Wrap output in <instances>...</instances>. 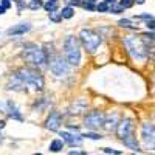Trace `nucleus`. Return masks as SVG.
<instances>
[{
	"instance_id": "obj_1",
	"label": "nucleus",
	"mask_w": 155,
	"mask_h": 155,
	"mask_svg": "<svg viewBox=\"0 0 155 155\" xmlns=\"http://www.w3.org/2000/svg\"><path fill=\"white\" fill-rule=\"evenodd\" d=\"M17 76L23 81L25 85L33 87L34 90H37V92H42L44 87H45L44 76L39 73L37 70H33V68H20L17 71Z\"/></svg>"
},
{
	"instance_id": "obj_2",
	"label": "nucleus",
	"mask_w": 155,
	"mask_h": 155,
	"mask_svg": "<svg viewBox=\"0 0 155 155\" xmlns=\"http://www.w3.org/2000/svg\"><path fill=\"white\" fill-rule=\"evenodd\" d=\"M124 45L129 50V53L132 54V58L143 61L147 56V47L144 44V41L141 37L137 36H126L124 37Z\"/></svg>"
},
{
	"instance_id": "obj_3",
	"label": "nucleus",
	"mask_w": 155,
	"mask_h": 155,
	"mask_svg": "<svg viewBox=\"0 0 155 155\" xmlns=\"http://www.w3.org/2000/svg\"><path fill=\"white\" fill-rule=\"evenodd\" d=\"M23 58L27 59L28 62L34 64L36 67L39 68H42L47 65V62H48V54H47V51L42 50L41 47H37V45H27L23 48Z\"/></svg>"
},
{
	"instance_id": "obj_4",
	"label": "nucleus",
	"mask_w": 155,
	"mask_h": 155,
	"mask_svg": "<svg viewBox=\"0 0 155 155\" xmlns=\"http://www.w3.org/2000/svg\"><path fill=\"white\" fill-rule=\"evenodd\" d=\"M64 51H65V56L70 65H79L81 62V47L79 42L74 36H68L64 42Z\"/></svg>"
},
{
	"instance_id": "obj_5",
	"label": "nucleus",
	"mask_w": 155,
	"mask_h": 155,
	"mask_svg": "<svg viewBox=\"0 0 155 155\" xmlns=\"http://www.w3.org/2000/svg\"><path fill=\"white\" fill-rule=\"evenodd\" d=\"M81 41H82L84 47L87 48V51L93 53L101 44V36L96 34L93 30H82L81 31Z\"/></svg>"
},
{
	"instance_id": "obj_6",
	"label": "nucleus",
	"mask_w": 155,
	"mask_h": 155,
	"mask_svg": "<svg viewBox=\"0 0 155 155\" xmlns=\"http://www.w3.org/2000/svg\"><path fill=\"white\" fill-rule=\"evenodd\" d=\"M141 141L146 149L155 150V126L150 123H144L141 126Z\"/></svg>"
},
{
	"instance_id": "obj_7",
	"label": "nucleus",
	"mask_w": 155,
	"mask_h": 155,
	"mask_svg": "<svg viewBox=\"0 0 155 155\" xmlns=\"http://www.w3.org/2000/svg\"><path fill=\"white\" fill-rule=\"evenodd\" d=\"M104 121H106V116L102 112L99 110H93V112H90L87 116H85V127L90 129V130H98L99 127L104 126Z\"/></svg>"
},
{
	"instance_id": "obj_8",
	"label": "nucleus",
	"mask_w": 155,
	"mask_h": 155,
	"mask_svg": "<svg viewBox=\"0 0 155 155\" xmlns=\"http://www.w3.org/2000/svg\"><path fill=\"white\" fill-rule=\"evenodd\" d=\"M50 68L56 76H65L68 74V61H65L62 56H54L50 64Z\"/></svg>"
},
{
	"instance_id": "obj_9",
	"label": "nucleus",
	"mask_w": 155,
	"mask_h": 155,
	"mask_svg": "<svg viewBox=\"0 0 155 155\" xmlns=\"http://www.w3.org/2000/svg\"><path fill=\"white\" fill-rule=\"evenodd\" d=\"M132 130H134V121L129 120V118L120 121L118 127H116V134H118V137L121 140H124L126 137H129V135L132 134Z\"/></svg>"
},
{
	"instance_id": "obj_10",
	"label": "nucleus",
	"mask_w": 155,
	"mask_h": 155,
	"mask_svg": "<svg viewBox=\"0 0 155 155\" xmlns=\"http://www.w3.org/2000/svg\"><path fill=\"white\" fill-rule=\"evenodd\" d=\"M61 121H62L61 113L59 112H51L50 116H48V120H47V123H45V127L48 129V130H53L54 132V130H58V129H59Z\"/></svg>"
},
{
	"instance_id": "obj_11",
	"label": "nucleus",
	"mask_w": 155,
	"mask_h": 155,
	"mask_svg": "<svg viewBox=\"0 0 155 155\" xmlns=\"http://www.w3.org/2000/svg\"><path fill=\"white\" fill-rule=\"evenodd\" d=\"M30 30H31V25L30 23H19V25H16V27L9 28L6 33H8V36H17V34H25V33L30 31Z\"/></svg>"
},
{
	"instance_id": "obj_12",
	"label": "nucleus",
	"mask_w": 155,
	"mask_h": 155,
	"mask_svg": "<svg viewBox=\"0 0 155 155\" xmlns=\"http://www.w3.org/2000/svg\"><path fill=\"white\" fill-rule=\"evenodd\" d=\"M118 120H120V115L116 113V112H115L113 115H110L109 118L104 121V127H106V130H109V132H110V130H116V127H118V124H120V123H118Z\"/></svg>"
},
{
	"instance_id": "obj_13",
	"label": "nucleus",
	"mask_w": 155,
	"mask_h": 155,
	"mask_svg": "<svg viewBox=\"0 0 155 155\" xmlns=\"http://www.w3.org/2000/svg\"><path fill=\"white\" fill-rule=\"evenodd\" d=\"M61 137H62L64 141H67V143L71 144V146H73V144H74V146H79L81 141H82V135H71V134H68V132H62Z\"/></svg>"
},
{
	"instance_id": "obj_14",
	"label": "nucleus",
	"mask_w": 155,
	"mask_h": 155,
	"mask_svg": "<svg viewBox=\"0 0 155 155\" xmlns=\"http://www.w3.org/2000/svg\"><path fill=\"white\" fill-rule=\"evenodd\" d=\"M6 107H8V115H9V118L22 120V116L19 115V110H17V107L14 106V102H12V101H8V102H6Z\"/></svg>"
},
{
	"instance_id": "obj_15",
	"label": "nucleus",
	"mask_w": 155,
	"mask_h": 155,
	"mask_svg": "<svg viewBox=\"0 0 155 155\" xmlns=\"http://www.w3.org/2000/svg\"><path fill=\"white\" fill-rule=\"evenodd\" d=\"M123 143H124V146H127L129 149H132V150H140V146H138V143H137V140H135V137L130 134L129 137H126L124 140H123Z\"/></svg>"
},
{
	"instance_id": "obj_16",
	"label": "nucleus",
	"mask_w": 155,
	"mask_h": 155,
	"mask_svg": "<svg viewBox=\"0 0 155 155\" xmlns=\"http://www.w3.org/2000/svg\"><path fill=\"white\" fill-rule=\"evenodd\" d=\"M64 147V140H53L50 144V150L51 152H59Z\"/></svg>"
},
{
	"instance_id": "obj_17",
	"label": "nucleus",
	"mask_w": 155,
	"mask_h": 155,
	"mask_svg": "<svg viewBox=\"0 0 155 155\" xmlns=\"http://www.w3.org/2000/svg\"><path fill=\"white\" fill-rule=\"evenodd\" d=\"M44 8L47 12H54L58 9V0H48L47 3H44Z\"/></svg>"
},
{
	"instance_id": "obj_18",
	"label": "nucleus",
	"mask_w": 155,
	"mask_h": 155,
	"mask_svg": "<svg viewBox=\"0 0 155 155\" xmlns=\"http://www.w3.org/2000/svg\"><path fill=\"white\" fill-rule=\"evenodd\" d=\"M61 16H62V19H71V17L74 16V9H73L71 6H65V8H62Z\"/></svg>"
},
{
	"instance_id": "obj_19",
	"label": "nucleus",
	"mask_w": 155,
	"mask_h": 155,
	"mask_svg": "<svg viewBox=\"0 0 155 155\" xmlns=\"http://www.w3.org/2000/svg\"><path fill=\"white\" fill-rule=\"evenodd\" d=\"M118 25H120L121 28H130V30H137V27H135V25H134L130 20H129V19H121V20L118 22Z\"/></svg>"
},
{
	"instance_id": "obj_20",
	"label": "nucleus",
	"mask_w": 155,
	"mask_h": 155,
	"mask_svg": "<svg viewBox=\"0 0 155 155\" xmlns=\"http://www.w3.org/2000/svg\"><path fill=\"white\" fill-rule=\"evenodd\" d=\"M96 9H98L99 12H107V11H110V6H109V3H106V2H101V3L96 5Z\"/></svg>"
},
{
	"instance_id": "obj_21",
	"label": "nucleus",
	"mask_w": 155,
	"mask_h": 155,
	"mask_svg": "<svg viewBox=\"0 0 155 155\" xmlns=\"http://www.w3.org/2000/svg\"><path fill=\"white\" fill-rule=\"evenodd\" d=\"M82 138H90V140H101L102 137L99 134H95V132H85L82 134Z\"/></svg>"
},
{
	"instance_id": "obj_22",
	"label": "nucleus",
	"mask_w": 155,
	"mask_h": 155,
	"mask_svg": "<svg viewBox=\"0 0 155 155\" xmlns=\"http://www.w3.org/2000/svg\"><path fill=\"white\" fill-rule=\"evenodd\" d=\"M110 11L113 12V14H120V12L124 11V8H123L121 5H115V3H113V5L110 6Z\"/></svg>"
},
{
	"instance_id": "obj_23",
	"label": "nucleus",
	"mask_w": 155,
	"mask_h": 155,
	"mask_svg": "<svg viewBox=\"0 0 155 155\" xmlns=\"http://www.w3.org/2000/svg\"><path fill=\"white\" fill-rule=\"evenodd\" d=\"M50 19L53 20V22H61L62 20V16H61V12H50Z\"/></svg>"
},
{
	"instance_id": "obj_24",
	"label": "nucleus",
	"mask_w": 155,
	"mask_h": 155,
	"mask_svg": "<svg viewBox=\"0 0 155 155\" xmlns=\"http://www.w3.org/2000/svg\"><path fill=\"white\" fill-rule=\"evenodd\" d=\"M134 2H135V0H120V5L126 9V8H130L134 5Z\"/></svg>"
},
{
	"instance_id": "obj_25",
	"label": "nucleus",
	"mask_w": 155,
	"mask_h": 155,
	"mask_svg": "<svg viewBox=\"0 0 155 155\" xmlns=\"http://www.w3.org/2000/svg\"><path fill=\"white\" fill-rule=\"evenodd\" d=\"M42 3H41V0H33V2L30 3V8L31 9H37V8H41Z\"/></svg>"
},
{
	"instance_id": "obj_26",
	"label": "nucleus",
	"mask_w": 155,
	"mask_h": 155,
	"mask_svg": "<svg viewBox=\"0 0 155 155\" xmlns=\"http://www.w3.org/2000/svg\"><path fill=\"white\" fill-rule=\"evenodd\" d=\"M82 6H84L85 9H88V11H93V9H96L95 3H92V2H85V3H82Z\"/></svg>"
},
{
	"instance_id": "obj_27",
	"label": "nucleus",
	"mask_w": 155,
	"mask_h": 155,
	"mask_svg": "<svg viewBox=\"0 0 155 155\" xmlns=\"http://www.w3.org/2000/svg\"><path fill=\"white\" fill-rule=\"evenodd\" d=\"M146 27H147L149 30H155V19H150V20H147Z\"/></svg>"
},
{
	"instance_id": "obj_28",
	"label": "nucleus",
	"mask_w": 155,
	"mask_h": 155,
	"mask_svg": "<svg viewBox=\"0 0 155 155\" xmlns=\"http://www.w3.org/2000/svg\"><path fill=\"white\" fill-rule=\"evenodd\" d=\"M104 152H107V153H112V155H120V153H121L120 150H113V149H107V147L104 149Z\"/></svg>"
},
{
	"instance_id": "obj_29",
	"label": "nucleus",
	"mask_w": 155,
	"mask_h": 155,
	"mask_svg": "<svg viewBox=\"0 0 155 155\" xmlns=\"http://www.w3.org/2000/svg\"><path fill=\"white\" fill-rule=\"evenodd\" d=\"M2 6H3L5 9H8V8L11 6V2H9V0H2Z\"/></svg>"
},
{
	"instance_id": "obj_30",
	"label": "nucleus",
	"mask_w": 155,
	"mask_h": 155,
	"mask_svg": "<svg viewBox=\"0 0 155 155\" xmlns=\"http://www.w3.org/2000/svg\"><path fill=\"white\" fill-rule=\"evenodd\" d=\"M70 155H87V153L81 150H70Z\"/></svg>"
},
{
	"instance_id": "obj_31",
	"label": "nucleus",
	"mask_w": 155,
	"mask_h": 155,
	"mask_svg": "<svg viewBox=\"0 0 155 155\" xmlns=\"http://www.w3.org/2000/svg\"><path fill=\"white\" fill-rule=\"evenodd\" d=\"M106 3H109V5H113V3H116V0H104Z\"/></svg>"
},
{
	"instance_id": "obj_32",
	"label": "nucleus",
	"mask_w": 155,
	"mask_h": 155,
	"mask_svg": "<svg viewBox=\"0 0 155 155\" xmlns=\"http://www.w3.org/2000/svg\"><path fill=\"white\" fill-rule=\"evenodd\" d=\"M135 2H137L138 5H143V3H144V0H135Z\"/></svg>"
},
{
	"instance_id": "obj_33",
	"label": "nucleus",
	"mask_w": 155,
	"mask_h": 155,
	"mask_svg": "<svg viewBox=\"0 0 155 155\" xmlns=\"http://www.w3.org/2000/svg\"><path fill=\"white\" fill-rule=\"evenodd\" d=\"M5 11H6V9H5L3 6H0V14H3V12H5Z\"/></svg>"
},
{
	"instance_id": "obj_34",
	"label": "nucleus",
	"mask_w": 155,
	"mask_h": 155,
	"mask_svg": "<svg viewBox=\"0 0 155 155\" xmlns=\"http://www.w3.org/2000/svg\"><path fill=\"white\" fill-rule=\"evenodd\" d=\"M5 127V121H0V129H3Z\"/></svg>"
},
{
	"instance_id": "obj_35",
	"label": "nucleus",
	"mask_w": 155,
	"mask_h": 155,
	"mask_svg": "<svg viewBox=\"0 0 155 155\" xmlns=\"http://www.w3.org/2000/svg\"><path fill=\"white\" fill-rule=\"evenodd\" d=\"M5 107H3V104H2V102H0V110H3Z\"/></svg>"
},
{
	"instance_id": "obj_36",
	"label": "nucleus",
	"mask_w": 155,
	"mask_h": 155,
	"mask_svg": "<svg viewBox=\"0 0 155 155\" xmlns=\"http://www.w3.org/2000/svg\"><path fill=\"white\" fill-rule=\"evenodd\" d=\"M87 2H92V3H95V2H96V0H87Z\"/></svg>"
},
{
	"instance_id": "obj_37",
	"label": "nucleus",
	"mask_w": 155,
	"mask_h": 155,
	"mask_svg": "<svg viewBox=\"0 0 155 155\" xmlns=\"http://www.w3.org/2000/svg\"><path fill=\"white\" fill-rule=\"evenodd\" d=\"M33 155H42V153H33Z\"/></svg>"
},
{
	"instance_id": "obj_38",
	"label": "nucleus",
	"mask_w": 155,
	"mask_h": 155,
	"mask_svg": "<svg viewBox=\"0 0 155 155\" xmlns=\"http://www.w3.org/2000/svg\"><path fill=\"white\" fill-rule=\"evenodd\" d=\"M152 56H153V58H155V53H153V54H152Z\"/></svg>"
},
{
	"instance_id": "obj_39",
	"label": "nucleus",
	"mask_w": 155,
	"mask_h": 155,
	"mask_svg": "<svg viewBox=\"0 0 155 155\" xmlns=\"http://www.w3.org/2000/svg\"><path fill=\"white\" fill-rule=\"evenodd\" d=\"M0 138H2V137H0Z\"/></svg>"
},
{
	"instance_id": "obj_40",
	"label": "nucleus",
	"mask_w": 155,
	"mask_h": 155,
	"mask_svg": "<svg viewBox=\"0 0 155 155\" xmlns=\"http://www.w3.org/2000/svg\"><path fill=\"white\" fill-rule=\"evenodd\" d=\"M120 155H121V153H120Z\"/></svg>"
}]
</instances>
